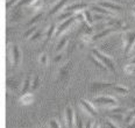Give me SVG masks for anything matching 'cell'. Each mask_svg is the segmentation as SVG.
<instances>
[{
	"instance_id": "d4e9b609",
	"label": "cell",
	"mask_w": 135,
	"mask_h": 128,
	"mask_svg": "<svg viewBox=\"0 0 135 128\" xmlns=\"http://www.w3.org/2000/svg\"><path fill=\"white\" fill-rule=\"evenodd\" d=\"M38 62H40L41 65H44L46 66L47 64H48V56H47V54H41L40 55V57H38Z\"/></svg>"
},
{
	"instance_id": "d6986e66",
	"label": "cell",
	"mask_w": 135,
	"mask_h": 128,
	"mask_svg": "<svg viewBox=\"0 0 135 128\" xmlns=\"http://www.w3.org/2000/svg\"><path fill=\"white\" fill-rule=\"evenodd\" d=\"M113 90H114V92L122 94V96H125V94L128 93V88L125 87V86H121V85H115L113 87Z\"/></svg>"
},
{
	"instance_id": "f1b7e54d",
	"label": "cell",
	"mask_w": 135,
	"mask_h": 128,
	"mask_svg": "<svg viewBox=\"0 0 135 128\" xmlns=\"http://www.w3.org/2000/svg\"><path fill=\"white\" fill-rule=\"evenodd\" d=\"M42 36V32L41 30H36L35 33H34V35L30 37V41H36V40H38Z\"/></svg>"
},
{
	"instance_id": "9c48e42d",
	"label": "cell",
	"mask_w": 135,
	"mask_h": 128,
	"mask_svg": "<svg viewBox=\"0 0 135 128\" xmlns=\"http://www.w3.org/2000/svg\"><path fill=\"white\" fill-rule=\"evenodd\" d=\"M86 7H88V5L86 4H81V2H78V4H74L71 5V6H68L65 7V11L66 12H80V11H85Z\"/></svg>"
},
{
	"instance_id": "60d3db41",
	"label": "cell",
	"mask_w": 135,
	"mask_h": 128,
	"mask_svg": "<svg viewBox=\"0 0 135 128\" xmlns=\"http://www.w3.org/2000/svg\"><path fill=\"white\" fill-rule=\"evenodd\" d=\"M134 65H135V64H134ZM134 73H135V69H134Z\"/></svg>"
},
{
	"instance_id": "52a82bcc",
	"label": "cell",
	"mask_w": 135,
	"mask_h": 128,
	"mask_svg": "<svg viewBox=\"0 0 135 128\" xmlns=\"http://www.w3.org/2000/svg\"><path fill=\"white\" fill-rule=\"evenodd\" d=\"M12 61H13L14 66H18L19 63H20V61H21V51L16 44L12 46Z\"/></svg>"
},
{
	"instance_id": "ac0fdd59",
	"label": "cell",
	"mask_w": 135,
	"mask_h": 128,
	"mask_svg": "<svg viewBox=\"0 0 135 128\" xmlns=\"http://www.w3.org/2000/svg\"><path fill=\"white\" fill-rule=\"evenodd\" d=\"M90 61H91V62L93 63L95 66H98V68H99V69H101V70H105V71H106V70H108V69L106 68V66L104 65V64L101 63L100 61L98 60V58L95 57V56H90Z\"/></svg>"
},
{
	"instance_id": "f35d334b",
	"label": "cell",
	"mask_w": 135,
	"mask_h": 128,
	"mask_svg": "<svg viewBox=\"0 0 135 128\" xmlns=\"http://www.w3.org/2000/svg\"><path fill=\"white\" fill-rule=\"evenodd\" d=\"M133 14H134V16H135V6H133Z\"/></svg>"
},
{
	"instance_id": "7402d4cb",
	"label": "cell",
	"mask_w": 135,
	"mask_h": 128,
	"mask_svg": "<svg viewBox=\"0 0 135 128\" xmlns=\"http://www.w3.org/2000/svg\"><path fill=\"white\" fill-rule=\"evenodd\" d=\"M134 69H135V65L134 64H132V63H129L127 64V65L125 66V73L126 75H134Z\"/></svg>"
},
{
	"instance_id": "7c38bea8",
	"label": "cell",
	"mask_w": 135,
	"mask_h": 128,
	"mask_svg": "<svg viewBox=\"0 0 135 128\" xmlns=\"http://www.w3.org/2000/svg\"><path fill=\"white\" fill-rule=\"evenodd\" d=\"M66 1H68V0H58V2L55 5L54 7H52V9L49 12V15H55L56 13L60 12L62 8L64 7V5L66 4Z\"/></svg>"
},
{
	"instance_id": "ba28073f",
	"label": "cell",
	"mask_w": 135,
	"mask_h": 128,
	"mask_svg": "<svg viewBox=\"0 0 135 128\" xmlns=\"http://www.w3.org/2000/svg\"><path fill=\"white\" fill-rule=\"evenodd\" d=\"M20 102H21V105H25V106H28V105L33 104L34 102V94L30 93V92L23 93L20 97Z\"/></svg>"
},
{
	"instance_id": "7bdbcfd3",
	"label": "cell",
	"mask_w": 135,
	"mask_h": 128,
	"mask_svg": "<svg viewBox=\"0 0 135 128\" xmlns=\"http://www.w3.org/2000/svg\"><path fill=\"white\" fill-rule=\"evenodd\" d=\"M133 50H135V46H134V49H133Z\"/></svg>"
},
{
	"instance_id": "8fae6325",
	"label": "cell",
	"mask_w": 135,
	"mask_h": 128,
	"mask_svg": "<svg viewBox=\"0 0 135 128\" xmlns=\"http://www.w3.org/2000/svg\"><path fill=\"white\" fill-rule=\"evenodd\" d=\"M100 6L107 8V9H113V11H121L122 9V6L114 4V2H111V1H101Z\"/></svg>"
},
{
	"instance_id": "44dd1931",
	"label": "cell",
	"mask_w": 135,
	"mask_h": 128,
	"mask_svg": "<svg viewBox=\"0 0 135 128\" xmlns=\"http://www.w3.org/2000/svg\"><path fill=\"white\" fill-rule=\"evenodd\" d=\"M42 15H43V14H42V13H38V14H36V15L34 16L33 19H30V21L27 23V26H28V27H32V26H34V24H35L36 22H38V21L41 20Z\"/></svg>"
},
{
	"instance_id": "e575fe53",
	"label": "cell",
	"mask_w": 135,
	"mask_h": 128,
	"mask_svg": "<svg viewBox=\"0 0 135 128\" xmlns=\"http://www.w3.org/2000/svg\"><path fill=\"white\" fill-rule=\"evenodd\" d=\"M33 0H22V1H20V4H19V6H21V5H25V4H30Z\"/></svg>"
},
{
	"instance_id": "1f68e13d",
	"label": "cell",
	"mask_w": 135,
	"mask_h": 128,
	"mask_svg": "<svg viewBox=\"0 0 135 128\" xmlns=\"http://www.w3.org/2000/svg\"><path fill=\"white\" fill-rule=\"evenodd\" d=\"M106 125H107V126H108L109 128H119V127H118L117 125H115L112 120H107V121H106Z\"/></svg>"
},
{
	"instance_id": "484cf974",
	"label": "cell",
	"mask_w": 135,
	"mask_h": 128,
	"mask_svg": "<svg viewBox=\"0 0 135 128\" xmlns=\"http://www.w3.org/2000/svg\"><path fill=\"white\" fill-rule=\"evenodd\" d=\"M49 128H61V124L56 119H51L49 121Z\"/></svg>"
},
{
	"instance_id": "6da1fadb",
	"label": "cell",
	"mask_w": 135,
	"mask_h": 128,
	"mask_svg": "<svg viewBox=\"0 0 135 128\" xmlns=\"http://www.w3.org/2000/svg\"><path fill=\"white\" fill-rule=\"evenodd\" d=\"M93 102L99 106H103V107H106L108 110L111 108H114V107H118V101L114 97L112 96H99V97H94L93 99Z\"/></svg>"
},
{
	"instance_id": "9a60e30c",
	"label": "cell",
	"mask_w": 135,
	"mask_h": 128,
	"mask_svg": "<svg viewBox=\"0 0 135 128\" xmlns=\"http://www.w3.org/2000/svg\"><path fill=\"white\" fill-rule=\"evenodd\" d=\"M84 20H85L86 24H88V26H90V27L93 24L94 19H93V15L91 14V11H86V9L84 11Z\"/></svg>"
},
{
	"instance_id": "ffe728a7",
	"label": "cell",
	"mask_w": 135,
	"mask_h": 128,
	"mask_svg": "<svg viewBox=\"0 0 135 128\" xmlns=\"http://www.w3.org/2000/svg\"><path fill=\"white\" fill-rule=\"evenodd\" d=\"M66 43H68V36H64L63 38L58 42V44H57V47H56V52H58V51H62V49L64 48V47L66 46Z\"/></svg>"
},
{
	"instance_id": "4316f807",
	"label": "cell",
	"mask_w": 135,
	"mask_h": 128,
	"mask_svg": "<svg viewBox=\"0 0 135 128\" xmlns=\"http://www.w3.org/2000/svg\"><path fill=\"white\" fill-rule=\"evenodd\" d=\"M71 16H72V12H66L65 11V13H63V14H61L60 16H58V20L64 21V20H66V19L71 18Z\"/></svg>"
},
{
	"instance_id": "603a6c76",
	"label": "cell",
	"mask_w": 135,
	"mask_h": 128,
	"mask_svg": "<svg viewBox=\"0 0 135 128\" xmlns=\"http://www.w3.org/2000/svg\"><path fill=\"white\" fill-rule=\"evenodd\" d=\"M36 28H37V27H36V26H32V27H30V28H28V29H27V32L23 34V36H25V37H29V36H30V37H32V36L34 35V33H35L36 30H37Z\"/></svg>"
},
{
	"instance_id": "4fadbf2b",
	"label": "cell",
	"mask_w": 135,
	"mask_h": 128,
	"mask_svg": "<svg viewBox=\"0 0 135 128\" xmlns=\"http://www.w3.org/2000/svg\"><path fill=\"white\" fill-rule=\"evenodd\" d=\"M114 30H115V27H111V28H107V29L103 30V32H100L99 34L93 35V41H97V40H99V38H101V37H106V36L109 35L111 33H113Z\"/></svg>"
},
{
	"instance_id": "cb8c5ba5",
	"label": "cell",
	"mask_w": 135,
	"mask_h": 128,
	"mask_svg": "<svg viewBox=\"0 0 135 128\" xmlns=\"http://www.w3.org/2000/svg\"><path fill=\"white\" fill-rule=\"evenodd\" d=\"M29 87H32V85H30V78H29V77H27V78L25 79V82H23V86H22V92L26 93Z\"/></svg>"
},
{
	"instance_id": "30bf717a",
	"label": "cell",
	"mask_w": 135,
	"mask_h": 128,
	"mask_svg": "<svg viewBox=\"0 0 135 128\" xmlns=\"http://www.w3.org/2000/svg\"><path fill=\"white\" fill-rule=\"evenodd\" d=\"M91 11H92V12H95V13H99V14L107 15V16H112V15H113V13H112L109 9H107V8H105L103 6H97V5H95V6H92Z\"/></svg>"
},
{
	"instance_id": "e0dca14e",
	"label": "cell",
	"mask_w": 135,
	"mask_h": 128,
	"mask_svg": "<svg viewBox=\"0 0 135 128\" xmlns=\"http://www.w3.org/2000/svg\"><path fill=\"white\" fill-rule=\"evenodd\" d=\"M43 1L44 0H33L32 2L29 4V7L34 11H37V9H41L42 6H43Z\"/></svg>"
},
{
	"instance_id": "ab89813d",
	"label": "cell",
	"mask_w": 135,
	"mask_h": 128,
	"mask_svg": "<svg viewBox=\"0 0 135 128\" xmlns=\"http://www.w3.org/2000/svg\"><path fill=\"white\" fill-rule=\"evenodd\" d=\"M133 101H135V98H133Z\"/></svg>"
},
{
	"instance_id": "5bb4252c",
	"label": "cell",
	"mask_w": 135,
	"mask_h": 128,
	"mask_svg": "<svg viewBox=\"0 0 135 128\" xmlns=\"http://www.w3.org/2000/svg\"><path fill=\"white\" fill-rule=\"evenodd\" d=\"M56 34V24H50V27L48 28L47 30V34H46V40H44V43H48L49 42V40L52 37Z\"/></svg>"
},
{
	"instance_id": "277c9868",
	"label": "cell",
	"mask_w": 135,
	"mask_h": 128,
	"mask_svg": "<svg viewBox=\"0 0 135 128\" xmlns=\"http://www.w3.org/2000/svg\"><path fill=\"white\" fill-rule=\"evenodd\" d=\"M64 116H65V125H66V127L68 128H75V126H76V115H75L74 110H72L71 106H68L65 108Z\"/></svg>"
},
{
	"instance_id": "836d02e7",
	"label": "cell",
	"mask_w": 135,
	"mask_h": 128,
	"mask_svg": "<svg viewBox=\"0 0 135 128\" xmlns=\"http://www.w3.org/2000/svg\"><path fill=\"white\" fill-rule=\"evenodd\" d=\"M127 128H135V118L131 122H128L127 124Z\"/></svg>"
},
{
	"instance_id": "5b68a950",
	"label": "cell",
	"mask_w": 135,
	"mask_h": 128,
	"mask_svg": "<svg viewBox=\"0 0 135 128\" xmlns=\"http://www.w3.org/2000/svg\"><path fill=\"white\" fill-rule=\"evenodd\" d=\"M79 104H80V107L84 112H86L88 114H90L91 116H95L97 115V110H95L94 105L92 104L91 101L86 99H80L79 100Z\"/></svg>"
},
{
	"instance_id": "b9f144b4",
	"label": "cell",
	"mask_w": 135,
	"mask_h": 128,
	"mask_svg": "<svg viewBox=\"0 0 135 128\" xmlns=\"http://www.w3.org/2000/svg\"><path fill=\"white\" fill-rule=\"evenodd\" d=\"M52 1H57V0H52Z\"/></svg>"
},
{
	"instance_id": "2e32d148",
	"label": "cell",
	"mask_w": 135,
	"mask_h": 128,
	"mask_svg": "<svg viewBox=\"0 0 135 128\" xmlns=\"http://www.w3.org/2000/svg\"><path fill=\"white\" fill-rule=\"evenodd\" d=\"M111 86V83H93L91 86V90L92 91H99L103 90V88H106Z\"/></svg>"
},
{
	"instance_id": "4dcf8cb0",
	"label": "cell",
	"mask_w": 135,
	"mask_h": 128,
	"mask_svg": "<svg viewBox=\"0 0 135 128\" xmlns=\"http://www.w3.org/2000/svg\"><path fill=\"white\" fill-rule=\"evenodd\" d=\"M76 127L77 128H84L83 126V121H81L79 115H76Z\"/></svg>"
},
{
	"instance_id": "d590c367",
	"label": "cell",
	"mask_w": 135,
	"mask_h": 128,
	"mask_svg": "<svg viewBox=\"0 0 135 128\" xmlns=\"http://www.w3.org/2000/svg\"><path fill=\"white\" fill-rule=\"evenodd\" d=\"M93 126H94V125L92 124L91 121H89V122H88V125L85 126V128H93Z\"/></svg>"
},
{
	"instance_id": "83f0119b",
	"label": "cell",
	"mask_w": 135,
	"mask_h": 128,
	"mask_svg": "<svg viewBox=\"0 0 135 128\" xmlns=\"http://www.w3.org/2000/svg\"><path fill=\"white\" fill-rule=\"evenodd\" d=\"M38 84H40V77L36 76L35 78H34L33 83H32V90H36V88H37V86H38Z\"/></svg>"
},
{
	"instance_id": "8992f818",
	"label": "cell",
	"mask_w": 135,
	"mask_h": 128,
	"mask_svg": "<svg viewBox=\"0 0 135 128\" xmlns=\"http://www.w3.org/2000/svg\"><path fill=\"white\" fill-rule=\"evenodd\" d=\"M76 20V16H71V18H69V19H66V20H64V21H62L60 24H58V27H57V30H56V35L57 36H60L63 34L65 30H68L71 27V24L75 22Z\"/></svg>"
},
{
	"instance_id": "f546056e",
	"label": "cell",
	"mask_w": 135,
	"mask_h": 128,
	"mask_svg": "<svg viewBox=\"0 0 135 128\" xmlns=\"http://www.w3.org/2000/svg\"><path fill=\"white\" fill-rule=\"evenodd\" d=\"M134 118H135V111H132V112L127 115V118L125 119V122H126V124H128V122H131Z\"/></svg>"
},
{
	"instance_id": "74e56055",
	"label": "cell",
	"mask_w": 135,
	"mask_h": 128,
	"mask_svg": "<svg viewBox=\"0 0 135 128\" xmlns=\"http://www.w3.org/2000/svg\"><path fill=\"white\" fill-rule=\"evenodd\" d=\"M131 63H132V64H135V57H134V58H132V60H131Z\"/></svg>"
},
{
	"instance_id": "8d00e7d4",
	"label": "cell",
	"mask_w": 135,
	"mask_h": 128,
	"mask_svg": "<svg viewBox=\"0 0 135 128\" xmlns=\"http://www.w3.org/2000/svg\"><path fill=\"white\" fill-rule=\"evenodd\" d=\"M62 60V55H57V56L55 57V62L57 63V62H60V61Z\"/></svg>"
},
{
	"instance_id": "3957f363",
	"label": "cell",
	"mask_w": 135,
	"mask_h": 128,
	"mask_svg": "<svg viewBox=\"0 0 135 128\" xmlns=\"http://www.w3.org/2000/svg\"><path fill=\"white\" fill-rule=\"evenodd\" d=\"M123 47H125V54L128 55L131 51H133L135 46V33L127 32L123 35Z\"/></svg>"
},
{
	"instance_id": "d6a6232c",
	"label": "cell",
	"mask_w": 135,
	"mask_h": 128,
	"mask_svg": "<svg viewBox=\"0 0 135 128\" xmlns=\"http://www.w3.org/2000/svg\"><path fill=\"white\" fill-rule=\"evenodd\" d=\"M16 1H18V0H7V2H6V7H7V8H9L11 6H13V5L15 4Z\"/></svg>"
},
{
	"instance_id": "7a4b0ae2",
	"label": "cell",
	"mask_w": 135,
	"mask_h": 128,
	"mask_svg": "<svg viewBox=\"0 0 135 128\" xmlns=\"http://www.w3.org/2000/svg\"><path fill=\"white\" fill-rule=\"evenodd\" d=\"M92 54H93V56L97 57L98 60H99L100 62L103 63L104 65H105L106 68L108 69L109 71L115 72L114 62H113V61H112V58H111V57H108L107 55H105L103 51H100L99 49H92Z\"/></svg>"
}]
</instances>
